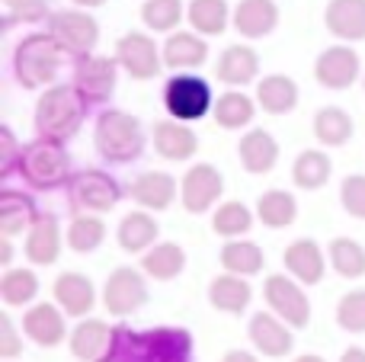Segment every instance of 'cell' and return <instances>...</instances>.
<instances>
[{"mask_svg":"<svg viewBox=\"0 0 365 362\" xmlns=\"http://www.w3.org/2000/svg\"><path fill=\"white\" fill-rule=\"evenodd\" d=\"M192 337L182 327H154V331H128L113 327L106 353L96 362H189Z\"/></svg>","mask_w":365,"mask_h":362,"instance_id":"obj_1","label":"cell"},{"mask_svg":"<svg viewBox=\"0 0 365 362\" xmlns=\"http://www.w3.org/2000/svg\"><path fill=\"white\" fill-rule=\"evenodd\" d=\"M87 100L74 83H51L36 103V132L51 141H71L83 125Z\"/></svg>","mask_w":365,"mask_h":362,"instance_id":"obj_2","label":"cell"},{"mask_svg":"<svg viewBox=\"0 0 365 362\" xmlns=\"http://www.w3.org/2000/svg\"><path fill=\"white\" fill-rule=\"evenodd\" d=\"M19 177L29 190L48 192L58 186H68L74 170H71V154L64 151L61 141H51L38 135L36 141L23 145V157H19Z\"/></svg>","mask_w":365,"mask_h":362,"instance_id":"obj_3","label":"cell"},{"mask_svg":"<svg viewBox=\"0 0 365 362\" xmlns=\"http://www.w3.org/2000/svg\"><path fill=\"white\" fill-rule=\"evenodd\" d=\"M93 148L109 164H128V160L141 157V151H145V128L132 113L103 109L96 115Z\"/></svg>","mask_w":365,"mask_h":362,"instance_id":"obj_4","label":"cell"},{"mask_svg":"<svg viewBox=\"0 0 365 362\" xmlns=\"http://www.w3.org/2000/svg\"><path fill=\"white\" fill-rule=\"evenodd\" d=\"M61 55L64 48L58 45V38L51 32H29L13 51V71H16L19 87H51L58 77V68H61Z\"/></svg>","mask_w":365,"mask_h":362,"instance_id":"obj_5","label":"cell"},{"mask_svg":"<svg viewBox=\"0 0 365 362\" xmlns=\"http://www.w3.org/2000/svg\"><path fill=\"white\" fill-rule=\"evenodd\" d=\"M164 106L170 119L177 122H199L215 109L212 87L199 74H177L164 87Z\"/></svg>","mask_w":365,"mask_h":362,"instance_id":"obj_6","label":"cell"},{"mask_svg":"<svg viewBox=\"0 0 365 362\" xmlns=\"http://www.w3.org/2000/svg\"><path fill=\"white\" fill-rule=\"evenodd\" d=\"M122 186L103 170H77L68 183V202L74 212H93L106 215L119 205Z\"/></svg>","mask_w":365,"mask_h":362,"instance_id":"obj_7","label":"cell"},{"mask_svg":"<svg viewBox=\"0 0 365 362\" xmlns=\"http://www.w3.org/2000/svg\"><path fill=\"white\" fill-rule=\"evenodd\" d=\"M45 23H48L51 36L58 38V45L74 58L90 55L96 48V42H100V23L83 6H77V10H58Z\"/></svg>","mask_w":365,"mask_h":362,"instance_id":"obj_8","label":"cell"},{"mask_svg":"<svg viewBox=\"0 0 365 362\" xmlns=\"http://www.w3.org/2000/svg\"><path fill=\"white\" fill-rule=\"evenodd\" d=\"M119 58H106V55H81L74 58V87L77 93L90 103H106L115 90V77H119Z\"/></svg>","mask_w":365,"mask_h":362,"instance_id":"obj_9","label":"cell"},{"mask_svg":"<svg viewBox=\"0 0 365 362\" xmlns=\"http://www.w3.org/2000/svg\"><path fill=\"white\" fill-rule=\"evenodd\" d=\"M115 58L135 81H151L164 68V51L154 45V38L148 32H125L115 42Z\"/></svg>","mask_w":365,"mask_h":362,"instance_id":"obj_10","label":"cell"},{"mask_svg":"<svg viewBox=\"0 0 365 362\" xmlns=\"http://www.w3.org/2000/svg\"><path fill=\"white\" fill-rule=\"evenodd\" d=\"M221 192H225V177H221L218 167H212V164L189 167L180 183L182 209H186L189 215H202L205 209H212L221 199Z\"/></svg>","mask_w":365,"mask_h":362,"instance_id":"obj_11","label":"cell"},{"mask_svg":"<svg viewBox=\"0 0 365 362\" xmlns=\"http://www.w3.org/2000/svg\"><path fill=\"white\" fill-rule=\"evenodd\" d=\"M263 299L269 301V308L289 327H308L311 305H308V295L302 292V286L295 279H289V276H269L263 286Z\"/></svg>","mask_w":365,"mask_h":362,"instance_id":"obj_12","label":"cell"},{"mask_svg":"<svg viewBox=\"0 0 365 362\" xmlns=\"http://www.w3.org/2000/svg\"><path fill=\"white\" fill-rule=\"evenodd\" d=\"M103 301H106V311L113 318H125V314L138 311L148 301V282L138 269L132 267H119L113 269L106 282V292H103Z\"/></svg>","mask_w":365,"mask_h":362,"instance_id":"obj_13","label":"cell"},{"mask_svg":"<svg viewBox=\"0 0 365 362\" xmlns=\"http://www.w3.org/2000/svg\"><path fill=\"white\" fill-rule=\"evenodd\" d=\"M359 55L349 45H330L327 51H321L314 61V77L321 87L327 90H349L359 81Z\"/></svg>","mask_w":365,"mask_h":362,"instance_id":"obj_14","label":"cell"},{"mask_svg":"<svg viewBox=\"0 0 365 362\" xmlns=\"http://www.w3.org/2000/svg\"><path fill=\"white\" fill-rule=\"evenodd\" d=\"M177 180L170 177V173L164 170H148V173H138V177L132 180V186H128V196L135 199V202L141 205V209L148 212H164L173 205V199H177Z\"/></svg>","mask_w":365,"mask_h":362,"instance_id":"obj_15","label":"cell"},{"mask_svg":"<svg viewBox=\"0 0 365 362\" xmlns=\"http://www.w3.org/2000/svg\"><path fill=\"white\" fill-rule=\"evenodd\" d=\"M250 340L253 346H257L263 356H289L292 346H295V337H292V331L285 327V321L279 318L276 311H259L250 318Z\"/></svg>","mask_w":365,"mask_h":362,"instance_id":"obj_16","label":"cell"},{"mask_svg":"<svg viewBox=\"0 0 365 362\" xmlns=\"http://www.w3.org/2000/svg\"><path fill=\"white\" fill-rule=\"evenodd\" d=\"M259 71V55L250 45H227L221 51L218 64H215V77L227 87H247V83L257 81Z\"/></svg>","mask_w":365,"mask_h":362,"instance_id":"obj_17","label":"cell"},{"mask_svg":"<svg viewBox=\"0 0 365 362\" xmlns=\"http://www.w3.org/2000/svg\"><path fill=\"white\" fill-rule=\"evenodd\" d=\"M164 68L170 71H192L199 64H205L208 58V45H205V36L199 32H170L164 42Z\"/></svg>","mask_w":365,"mask_h":362,"instance_id":"obj_18","label":"cell"},{"mask_svg":"<svg viewBox=\"0 0 365 362\" xmlns=\"http://www.w3.org/2000/svg\"><path fill=\"white\" fill-rule=\"evenodd\" d=\"M324 26L343 42L365 38V0H330L324 10Z\"/></svg>","mask_w":365,"mask_h":362,"instance_id":"obj_19","label":"cell"},{"mask_svg":"<svg viewBox=\"0 0 365 362\" xmlns=\"http://www.w3.org/2000/svg\"><path fill=\"white\" fill-rule=\"evenodd\" d=\"M237 154H240V167H244L247 173L263 177V173H269L279 160V141L272 138L266 128H250V132L240 138Z\"/></svg>","mask_w":365,"mask_h":362,"instance_id":"obj_20","label":"cell"},{"mask_svg":"<svg viewBox=\"0 0 365 362\" xmlns=\"http://www.w3.org/2000/svg\"><path fill=\"white\" fill-rule=\"evenodd\" d=\"M279 26L276 0H240L234 6V29L244 38H263Z\"/></svg>","mask_w":365,"mask_h":362,"instance_id":"obj_21","label":"cell"},{"mask_svg":"<svg viewBox=\"0 0 365 362\" xmlns=\"http://www.w3.org/2000/svg\"><path fill=\"white\" fill-rule=\"evenodd\" d=\"M23 333L38 346H58L68 337V327H64V314L55 305H32L23 318Z\"/></svg>","mask_w":365,"mask_h":362,"instance_id":"obj_22","label":"cell"},{"mask_svg":"<svg viewBox=\"0 0 365 362\" xmlns=\"http://www.w3.org/2000/svg\"><path fill=\"white\" fill-rule=\"evenodd\" d=\"M55 301L61 305L64 314L83 318L96 305V289L83 273H61L55 279Z\"/></svg>","mask_w":365,"mask_h":362,"instance_id":"obj_23","label":"cell"},{"mask_svg":"<svg viewBox=\"0 0 365 362\" xmlns=\"http://www.w3.org/2000/svg\"><path fill=\"white\" fill-rule=\"evenodd\" d=\"M154 151L164 160H189L199 151V138L186 122H158L154 125Z\"/></svg>","mask_w":365,"mask_h":362,"instance_id":"obj_24","label":"cell"},{"mask_svg":"<svg viewBox=\"0 0 365 362\" xmlns=\"http://www.w3.org/2000/svg\"><path fill=\"white\" fill-rule=\"evenodd\" d=\"M38 222L36 202L19 190H4L0 192V234L4 237H16L26 234V228Z\"/></svg>","mask_w":365,"mask_h":362,"instance_id":"obj_25","label":"cell"},{"mask_svg":"<svg viewBox=\"0 0 365 362\" xmlns=\"http://www.w3.org/2000/svg\"><path fill=\"white\" fill-rule=\"evenodd\" d=\"M61 254V228H58L55 215H38V222L29 228L26 237V257L36 267H51Z\"/></svg>","mask_w":365,"mask_h":362,"instance_id":"obj_26","label":"cell"},{"mask_svg":"<svg viewBox=\"0 0 365 362\" xmlns=\"http://www.w3.org/2000/svg\"><path fill=\"white\" fill-rule=\"evenodd\" d=\"M285 267H289V273L295 276L298 282H304V286H317V282L324 279V254L311 237H302V241L289 244V250H285Z\"/></svg>","mask_w":365,"mask_h":362,"instance_id":"obj_27","label":"cell"},{"mask_svg":"<svg viewBox=\"0 0 365 362\" xmlns=\"http://www.w3.org/2000/svg\"><path fill=\"white\" fill-rule=\"evenodd\" d=\"M257 103L263 113L285 115L298 106V83L285 74H269L257 83Z\"/></svg>","mask_w":365,"mask_h":362,"instance_id":"obj_28","label":"cell"},{"mask_svg":"<svg viewBox=\"0 0 365 362\" xmlns=\"http://www.w3.org/2000/svg\"><path fill=\"white\" fill-rule=\"evenodd\" d=\"M250 299H253L250 282H247L244 276H237V273L218 276V279L212 282V289H208V301H212V308H218V311H225V314L247 311Z\"/></svg>","mask_w":365,"mask_h":362,"instance_id":"obj_29","label":"cell"},{"mask_svg":"<svg viewBox=\"0 0 365 362\" xmlns=\"http://www.w3.org/2000/svg\"><path fill=\"white\" fill-rule=\"evenodd\" d=\"M158 222H154V215H148V209H138V212H128L125 218L119 222V231H115V237H119V247L128 250V254H141V250H148L154 241H158Z\"/></svg>","mask_w":365,"mask_h":362,"instance_id":"obj_30","label":"cell"},{"mask_svg":"<svg viewBox=\"0 0 365 362\" xmlns=\"http://www.w3.org/2000/svg\"><path fill=\"white\" fill-rule=\"evenodd\" d=\"M109 340H113V327L90 318V321H83V324H77L74 333H71V353L81 362H96L106 353Z\"/></svg>","mask_w":365,"mask_h":362,"instance_id":"obj_31","label":"cell"},{"mask_svg":"<svg viewBox=\"0 0 365 362\" xmlns=\"http://www.w3.org/2000/svg\"><path fill=\"white\" fill-rule=\"evenodd\" d=\"M186 19L199 36H221L231 23V10H227V0H189L186 6Z\"/></svg>","mask_w":365,"mask_h":362,"instance_id":"obj_32","label":"cell"},{"mask_svg":"<svg viewBox=\"0 0 365 362\" xmlns=\"http://www.w3.org/2000/svg\"><path fill=\"white\" fill-rule=\"evenodd\" d=\"M353 132H356V125H353V119H349L346 109H340V106L317 109V115H314V138L321 141V145L343 148L349 138H353Z\"/></svg>","mask_w":365,"mask_h":362,"instance_id":"obj_33","label":"cell"},{"mask_svg":"<svg viewBox=\"0 0 365 362\" xmlns=\"http://www.w3.org/2000/svg\"><path fill=\"white\" fill-rule=\"evenodd\" d=\"M253 113H257V103H253L247 93H240V90H227L225 96L215 100V109H212L215 122H218L221 128H227V132L247 128L253 122Z\"/></svg>","mask_w":365,"mask_h":362,"instance_id":"obj_34","label":"cell"},{"mask_svg":"<svg viewBox=\"0 0 365 362\" xmlns=\"http://www.w3.org/2000/svg\"><path fill=\"white\" fill-rule=\"evenodd\" d=\"M330 173H334V164L324 151H302L292 164V180H295L298 190H321L327 186Z\"/></svg>","mask_w":365,"mask_h":362,"instance_id":"obj_35","label":"cell"},{"mask_svg":"<svg viewBox=\"0 0 365 362\" xmlns=\"http://www.w3.org/2000/svg\"><path fill=\"white\" fill-rule=\"evenodd\" d=\"M257 218L266 228H289L298 218V202L285 190H266L257 202Z\"/></svg>","mask_w":365,"mask_h":362,"instance_id":"obj_36","label":"cell"},{"mask_svg":"<svg viewBox=\"0 0 365 362\" xmlns=\"http://www.w3.org/2000/svg\"><path fill=\"white\" fill-rule=\"evenodd\" d=\"M182 267H186V250L180 244H154V250H145L141 257V269L160 282L180 276Z\"/></svg>","mask_w":365,"mask_h":362,"instance_id":"obj_37","label":"cell"},{"mask_svg":"<svg viewBox=\"0 0 365 362\" xmlns=\"http://www.w3.org/2000/svg\"><path fill=\"white\" fill-rule=\"evenodd\" d=\"M266 263L263 250H259V244H250V241H227L225 247H221V267L227 269V273H237V276H253L259 273Z\"/></svg>","mask_w":365,"mask_h":362,"instance_id":"obj_38","label":"cell"},{"mask_svg":"<svg viewBox=\"0 0 365 362\" xmlns=\"http://www.w3.org/2000/svg\"><path fill=\"white\" fill-rule=\"evenodd\" d=\"M327 254H330L334 269L343 279H359V276H365V247L359 241H353V237H334Z\"/></svg>","mask_w":365,"mask_h":362,"instance_id":"obj_39","label":"cell"},{"mask_svg":"<svg viewBox=\"0 0 365 362\" xmlns=\"http://www.w3.org/2000/svg\"><path fill=\"white\" fill-rule=\"evenodd\" d=\"M212 228H215V234L227 237V241H234V237H244L247 231L253 228V212L247 209L244 202H237V199H231V202H221L218 209H215V215H212Z\"/></svg>","mask_w":365,"mask_h":362,"instance_id":"obj_40","label":"cell"},{"mask_svg":"<svg viewBox=\"0 0 365 362\" xmlns=\"http://www.w3.org/2000/svg\"><path fill=\"white\" fill-rule=\"evenodd\" d=\"M182 16H186L182 0H145L141 4V23L151 32H177Z\"/></svg>","mask_w":365,"mask_h":362,"instance_id":"obj_41","label":"cell"},{"mask_svg":"<svg viewBox=\"0 0 365 362\" xmlns=\"http://www.w3.org/2000/svg\"><path fill=\"white\" fill-rule=\"evenodd\" d=\"M106 241V224L90 212V215H74V222L68 224V247L77 254H93L100 244Z\"/></svg>","mask_w":365,"mask_h":362,"instance_id":"obj_42","label":"cell"},{"mask_svg":"<svg viewBox=\"0 0 365 362\" xmlns=\"http://www.w3.org/2000/svg\"><path fill=\"white\" fill-rule=\"evenodd\" d=\"M0 295L10 308H23L38 295V276L32 269H10L6 267L4 279H0Z\"/></svg>","mask_w":365,"mask_h":362,"instance_id":"obj_43","label":"cell"},{"mask_svg":"<svg viewBox=\"0 0 365 362\" xmlns=\"http://www.w3.org/2000/svg\"><path fill=\"white\" fill-rule=\"evenodd\" d=\"M336 324L349 333H365V289L343 295L336 305Z\"/></svg>","mask_w":365,"mask_h":362,"instance_id":"obj_44","label":"cell"},{"mask_svg":"<svg viewBox=\"0 0 365 362\" xmlns=\"http://www.w3.org/2000/svg\"><path fill=\"white\" fill-rule=\"evenodd\" d=\"M6 6V29L13 23H45L51 16L48 13V0H0Z\"/></svg>","mask_w":365,"mask_h":362,"instance_id":"obj_45","label":"cell"},{"mask_svg":"<svg viewBox=\"0 0 365 362\" xmlns=\"http://www.w3.org/2000/svg\"><path fill=\"white\" fill-rule=\"evenodd\" d=\"M340 202H343V209H346L353 218L365 222V177H362V173H353V177L343 180Z\"/></svg>","mask_w":365,"mask_h":362,"instance_id":"obj_46","label":"cell"},{"mask_svg":"<svg viewBox=\"0 0 365 362\" xmlns=\"http://www.w3.org/2000/svg\"><path fill=\"white\" fill-rule=\"evenodd\" d=\"M19 157H23V145L16 141L10 125H0V180L19 170Z\"/></svg>","mask_w":365,"mask_h":362,"instance_id":"obj_47","label":"cell"},{"mask_svg":"<svg viewBox=\"0 0 365 362\" xmlns=\"http://www.w3.org/2000/svg\"><path fill=\"white\" fill-rule=\"evenodd\" d=\"M23 353V340H19L16 327H13L10 314H0V356L4 359H16Z\"/></svg>","mask_w":365,"mask_h":362,"instance_id":"obj_48","label":"cell"},{"mask_svg":"<svg viewBox=\"0 0 365 362\" xmlns=\"http://www.w3.org/2000/svg\"><path fill=\"white\" fill-rule=\"evenodd\" d=\"M10 260H13V244H10V237L0 234V263H4V267H10Z\"/></svg>","mask_w":365,"mask_h":362,"instance_id":"obj_49","label":"cell"},{"mask_svg":"<svg viewBox=\"0 0 365 362\" xmlns=\"http://www.w3.org/2000/svg\"><path fill=\"white\" fill-rule=\"evenodd\" d=\"M221 362H257V356H253V353H244V350H231Z\"/></svg>","mask_w":365,"mask_h":362,"instance_id":"obj_50","label":"cell"},{"mask_svg":"<svg viewBox=\"0 0 365 362\" xmlns=\"http://www.w3.org/2000/svg\"><path fill=\"white\" fill-rule=\"evenodd\" d=\"M340 362H365V350L362 346H349V350L340 356Z\"/></svg>","mask_w":365,"mask_h":362,"instance_id":"obj_51","label":"cell"},{"mask_svg":"<svg viewBox=\"0 0 365 362\" xmlns=\"http://www.w3.org/2000/svg\"><path fill=\"white\" fill-rule=\"evenodd\" d=\"M77 6H83V10H96V6H103L106 0H74Z\"/></svg>","mask_w":365,"mask_h":362,"instance_id":"obj_52","label":"cell"},{"mask_svg":"<svg viewBox=\"0 0 365 362\" xmlns=\"http://www.w3.org/2000/svg\"><path fill=\"white\" fill-rule=\"evenodd\" d=\"M295 362H324L321 356H314V353H308V356H298Z\"/></svg>","mask_w":365,"mask_h":362,"instance_id":"obj_53","label":"cell"},{"mask_svg":"<svg viewBox=\"0 0 365 362\" xmlns=\"http://www.w3.org/2000/svg\"><path fill=\"white\" fill-rule=\"evenodd\" d=\"M362 87H365V74H362Z\"/></svg>","mask_w":365,"mask_h":362,"instance_id":"obj_54","label":"cell"}]
</instances>
